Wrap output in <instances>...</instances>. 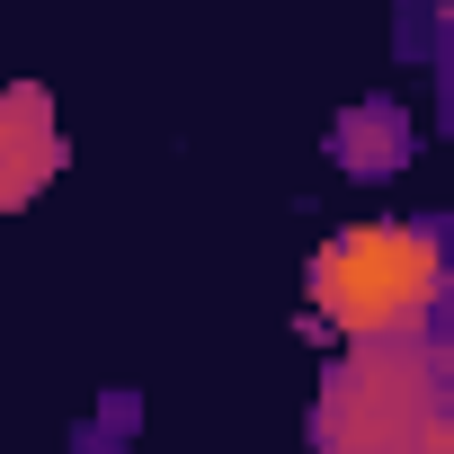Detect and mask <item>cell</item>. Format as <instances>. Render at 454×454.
Returning a JSON list of instances; mask_svg holds the SVG:
<instances>
[{
  "mask_svg": "<svg viewBox=\"0 0 454 454\" xmlns=\"http://www.w3.org/2000/svg\"><path fill=\"white\" fill-rule=\"evenodd\" d=\"M134 436H143V401L134 392H107L98 410H81L72 454H134Z\"/></svg>",
  "mask_w": 454,
  "mask_h": 454,
  "instance_id": "obj_5",
  "label": "cell"
},
{
  "mask_svg": "<svg viewBox=\"0 0 454 454\" xmlns=\"http://www.w3.org/2000/svg\"><path fill=\"white\" fill-rule=\"evenodd\" d=\"M72 143H63V116L36 81H0V214L36 205L54 178H63Z\"/></svg>",
  "mask_w": 454,
  "mask_h": 454,
  "instance_id": "obj_3",
  "label": "cell"
},
{
  "mask_svg": "<svg viewBox=\"0 0 454 454\" xmlns=\"http://www.w3.org/2000/svg\"><path fill=\"white\" fill-rule=\"evenodd\" d=\"M312 454H454V365L436 339H348L312 383Z\"/></svg>",
  "mask_w": 454,
  "mask_h": 454,
  "instance_id": "obj_1",
  "label": "cell"
},
{
  "mask_svg": "<svg viewBox=\"0 0 454 454\" xmlns=\"http://www.w3.org/2000/svg\"><path fill=\"white\" fill-rule=\"evenodd\" d=\"M410 152H419V125H410L401 98H356V107H339V125H330V169L356 178V187L401 178Z\"/></svg>",
  "mask_w": 454,
  "mask_h": 454,
  "instance_id": "obj_4",
  "label": "cell"
},
{
  "mask_svg": "<svg viewBox=\"0 0 454 454\" xmlns=\"http://www.w3.org/2000/svg\"><path fill=\"white\" fill-rule=\"evenodd\" d=\"M312 312L339 339H436V312H445V223L436 214H401V223H356V232L321 241Z\"/></svg>",
  "mask_w": 454,
  "mask_h": 454,
  "instance_id": "obj_2",
  "label": "cell"
},
{
  "mask_svg": "<svg viewBox=\"0 0 454 454\" xmlns=\"http://www.w3.org/2000/svg\"><path fill=\"white\" fill-rule=\"evenodd\" d=\"M392 45H401V63H436L445 54V0H401Z\"/></svg>",
  "mask_w": 454,
  "mask_h": 454,
  "instance_id": "obj_6",
  "label": "cell"
}]
</instances>
